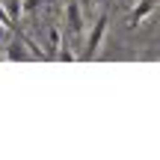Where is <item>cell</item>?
<instances>
[{"label":"cell","instance_id":"cell-2","mask_svg":"<svg viewBox=\"0 0 160 160\" xmlns=\"http://www.w3.org/2000/svg\"><path fill=\"white\" fill-rule=\"evenodd\" d=\"M65 15H68V33L74 36V39H80V36H83V9H80L77 0H71V3L65 6Z\"/></svg>","mask_w":160,"mask_h":160},{"label":"cell","instance_id":"cell-3","mask_svg":"<svg viewBox=\"0 0 160 160\" xmlns=\"http://www.w3.org/2000/svg\"><path fill=\"white\" fill-rule=\"evenodd\" d=\"M151 9H154V0H139L137 9H133V15H131V27H137L139 21H145V18L151 15Z\"/></svg>","mask_w":160,"mask_h":160},{"label":"cell","instance_id":"cell-4","mask_svg":"<svg viewBox=\"0 0 160 160\" xmlns=\"http://www.w3.org/2000/svg\"><path fill=\"white\" fill-rule=\"evenodd\" d=\"M77 3H80V9H83V12H89V9H92V0H77Z\"/></svg>","mask_w":160,"mask_h":160},{"label":"cell","instance_id":"cell-1","mask_svg":"<svg viewBox=\"0 0 160 160\" xmlns=\"http://www.w3.org/2000/svg\"><path fill=\"white\" fill-rule=\"evenodd\" d=\"M107 24H110V15H107V12H101V18L95 21V27H92V33H89V42H86V48H83V53H80V59H92V57L98 53V45H101L104 33H107Z\"/></svg>","mask_w":160,"mask_h":160}]
</instances>
